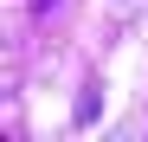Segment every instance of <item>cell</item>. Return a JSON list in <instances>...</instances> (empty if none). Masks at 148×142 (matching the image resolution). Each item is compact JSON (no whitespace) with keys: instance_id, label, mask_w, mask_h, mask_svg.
Returning <instances> with one entry per match:
<instances>
[{"instance_id":"1","label":"cell","mask_w":148,"mask_h":142,"mask_svg":"<svg viewBox=\"0 0 148 142\" xmlns=\"http://www.w3.org/2000/svg\"><path fill=\"white\" fill-rule=\"evenodd\" d=\"M32 7H39V13H45V7H52V0H32Z\"/></svg>"}]
</instances>
